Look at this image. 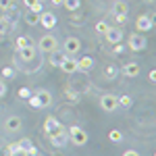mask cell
<instances>
[{"label":"cell","mask_w":156,"mask_h":156,"mask_svg":"<svg viewBox=\"0 0 156 156\" xmlns=\"http://www.w3.org/2000/svg\"><path fill=\"white\" fill-rule=\"evenodd\" d=\"M108 27H110V25H108L106 21H98V23H96V34H100V36H104V34L108 31Z\"/></svg>","instance_id":"4316f807"},{"label":"cell","mask_w":156,"mask_h":156,"mask_svg":"<svg viewBox=\"0 0 156 156\" xmlns=\"http://www.w3.org/2000/svg\"><path fill=\"white\" fill-rule=\"evenodd\" d=\"M117 100H119V106L121 108H131L133 106V98L127 96V94H125V96H117Z\"/></svg>","instance_id":"7402d4cb"},{"label":"cell","mask_w":156,"mask_h":156,"mask_svg":"<svg viewBox=\"0 0 156 156\" xmlns=\"http://www.w3.org/2000/svg\"><path fill=\"white\" fill-rule=\"evenodd\" d=\"M58 69L62 73H69V75H71V73H77V58H73V56H65Z\"/></svg>","instance_id":"7c38bea8"},{"label":"cell","mask_w":156,"mask_h":156,"mask_svg":"<svg viewBox=\"0 0 156 156\" xmlns=\"http://www.w3.org/2000/svg\"><path fill=\"white\" fill-rule=\"evenodd\" d=\"M15 148H17V142H15V144H9L6 148H4V152H6V154H11V152L15 150Z\"/></svg>","instance_id":"8d00e7d4"},{"label":"cell","mask_w":156,"mask_h":156,"mask_svg":"<svg viewBox=\"0 0 156 156\" xmlns=\"http://www.w3.org/2000/svg\"><path fill=\"white\" fill-rule=\"evenodd\" d=\"M148 79H150L152 83H154V81H156V71H154V69H152V71L148 73Z\"/></svg>","instance_id":"74e56055"},{"label":"cell","mask_w":156,"mask_h":156,"mask_svg":"<svg viewBox=\"0 0 156 156\" xmlns=\"http://www.w3.org/2000/svg\"><path fill=\"white\" fill-rule=\"evenodd\" d=\"M144 2H154V0H144Z\"/></svg>","instance_id":"ab89813d"},{"label":"cell","mask_w":156,"mask_h":156,"mask_svg":"<svg viewBox=\"0 0 156 156\" xmlns=\"http://www.w3.org/2000/svg\"><path fill=\"white\" fill-rule=\"evenodd\" d=\"M121 71L125 73L127 77H137V75H140V65H137L135 60H129V62H125V65L121 67Z\"/></svg>","instance_id":"5bb4252c"},{"label":"cell","mask_w":156,"mask_h":156,"mask_svg":"<svg viewBox=\"0 0 156 156\" xmlns=\"http://www.w3.org/2000/svg\"><path fill=\"white\" fill-rule=\"evenodd\" d=\"M40 25H42L44 29H52V27L56 25V17H54V12L42 11V12H40Z\"/></svg>","instance_id":"8fae6325"},{"label":"cell","mask_w":156,"mask_h":156,"mask_svg":"<svg viewBox=\"0 0 156 156\" xmlns=\"http://www.w3.org/2000/svg\"><path fill=\"white\" fill-rule=\"evenodd\" d=\"M119 67L117 65H108L106 69H104V77H106L108 81H112V79H117V75H119Z\"/></svg>","instance_id":"ac0fdd59"},{"label":"cell","mask_w":156,"mask_h":156,"mask_svg":"<svg viewBox=\"0 0 156 156\" xmlns=\"http://www.w3.org/2000/svg\"><path fill=\"white\" fill-rule=\"evenodd\" d=\"M17 146H19V148H23V150H29V148H31V140H27V137H23V140H19V142H17Z\"/></svg>","instance_id":"f1b7e54d"},{"label":"cell","mask_w":156,"mask_h":156,"mask_svg":"<svg viewBox=\"0 0 156 156\" xmlns=\"http://www.w3.org/2000/svg\"><path fill=\"white\" fill-rule=\"evenodd\" d=\"M34 42L29 40V37H25V36H19L17 40H15V48L17 50H23V48H27V46H31Z\"/></svg>","instance_id":"d6986e66"},{"label":"cell","mask_w":156,"mask_h":156,"mask_svg":"<svg viewBox=\"0 0 156 156\" xmlns=\"http://www.w3.org/2000/svg\"><path fill=\"white\" fill-rule=\"evenodd\" d=\"M108 140H110V142H115V144H119L121 140H123V133H121L119 129H110V133H108Z\"/></svg>","instance_id":"484cf974"},{"label":"cell","mask_w":156,"mask_h":156,"mask_svg":"<svg viewBox=\"0 0 156 156\" xmlns=\"http://www.w3.org/2000/svg\"><path fill=\"white\" fill-rule=\"evenodd\" d=\"M62 58H65V54H58V50L50 52V65H54V67H60Z\"/></svg>","instance_id":"cb8c5ba5"},{"label":"cell","mask_w":156,"mask_h":156,"mask_svg":"<svg viewBox=\"0 0 156 156\" xmlns=\"http://www.w3.org/2000/svg\"><path fill=\"white\" fill-rule=\"evenodd\" d=\"M92 67H94V58L92 56H83V58H79L77 60V71H92Z\"/></svg>","instance_id":"2e32d148"},{"label":"cell","mask_w":156,"mask_h":156,"mask_svg":"<svg viewBox=\"0 0 156 156\" xmlns=\"http://www.w3.org/2000/svg\"><path fill=\"white\" fill-rule=\"evenodd\" d=\"M2 77H6V79L15 77V69H12V67H4V69H2Z\"/></svg>","instance_id":"f546056e"},{"label":"cell","mask_w":156,"mask_h":156,"mask_svg":"<svg viewBox=\"0 0 156 156\" xmlns=\"http://www.w3.org/2000/svg\"><path fill=\"white\" fill-rule=\"evenodd\" d=\"M29 96H31V90H29V87H21V90H19V98L27 100Z\"/></svg>","instance_id":"4dcf8cb0"},{"label":"cell","mask_w":156,"mask_h":156,"mask_svg":"<svg viewBox=\"0 0 156 156\" xmlns=\"http://www.w3.org/2000/svg\"><path fill=\"white\" fill-rule=\"evenodd\" d=\"M127 46H129V50H131V52H142V50L146 48V37H144V34H131L129 42H127Z\"/></svg>","instance_id":"8992f818"},{"label":"cell","mask_w":156,"mask_h":156,"mask_svg":"<svg viewBox=\"0 0 156 156\" xmlns=\"http://www.w3.org/2000/svg\"><path fill=\"white\" fill-rule=\"evenodd\" d=\"M104 40L108 44H119L123 42V29L121 27H108V31L104 34Z\"/></svg>","instance_id":"30bf717a"},{"label":"cell","mask_w":156,"mask_h":156,"mask_svg":"<svg viewBox=\"0 0 156 156\" xmlns=\"http://www.w3.org/2000/svg\"><path fill=\"white\" fill-rule=\"evenodd\" d=\"M37 52H46V54H50V52H54V50H58V42H56V37L50 36V34H44V36L40 37V42H37Z\"/></svg>","instance_id":"6da1fadb"},{"label":"cell","mask_w":156,"mask_h":156,"mask_svg":"<svg viewBox=\"0 0 156 156\" xmlns=\"http://www.w3.org/2000/svg\"><path fill=\"white\" fill-rule=\"evenodd\" d=\"M62 50H65V56H75V54L81 50V42H79V37H67Z\"/></svg>","instance_id":"5b68a950"},{"label":"cell","mask_w":156,"mask_h":156,"mask_svg":"<svg viewBox=\"0 0 156 156\" xmlns=\"http://www.w3.org/2000/svg\"><path fill=\"white\" fill-rule=\"evenodd\" d=\"M25 152H27V156H37V154H40L36 146H31V148H29V150H25Z\"/></svg>","instance_id":"836d02e7"},{"label":"cell","mask_w":156,"mask_h":156,"mask_svg":"<svg viewBox=\"0 0 156 156\" xmlns=\"http://www.w3.org/2000/svg\"><path fill=\"white\" fill-rule=\"evenodd\" d=\"M34 96H36L37 108H48L50 104H52V94H50L48 90H37Z\"/></svg>","instance_id":"9c48e42d"},{"label":"cell","mask_w":156,"mask_h":156,"mask_svg":"<svg viewBox=\"0 0 156 156\" xmlns=\"http://www.w3.org/2000/svg\"><path fill=\"white\" fill-rule=\"evenodd\" d=\"M127 11H129L127 2L117 0V2L112 4V17H115V21H117V23H125V19H127Z\"/></svg>","instance_id":"3957f363"},{"label":"cell","mask_w":156,"mask_h":156,"mask_svg":"<svg viewBox=\"0 0 156 156\" xmlns=\"http://www.w3.org/2000/svg\"><path fill=\"white\" fill-rule=\"evenodd\" d=\"M17 52H19V56H21V60H23V62H31V60L37 56L36 44H31V46H27V48H23V50H17Z\"/></svg>","instance_id":"4fadbf2b"},{"label":"cell","mask_w":156,"mask_h":156,"mask_svg":"<svg viewBox=\"0 0 156 156\" xmlns=\"http://www.w3.org/2000/svg\"><path fill=\"white\" fill-rule=\"evenodd\" d=\"M15 9V0H0V11H11Z\"/></svg>","instance_id":"83f0119b"},{"label":"cell","mask_w":156,"mask_h":156,"mask_svg":"<svg viewBox=\"0 0 156 156\" xmlns=\"http://www.w3.org/2000/svg\"><path fill=\"white\" fill-rule=\"evenodd\" d=\"M67 133H69V137H71V142L75 146H85V144H87V131H85V129H81V127L73 125Z\"/></svg>","instance_id":"7a4b0ae2"},{"label":"cell","mask_w":156,"mask_h":156,"mask_svg":"<svg viewBox=\"0 0 156 156\" xmlns=\"http://www.w3.org/2000/svg\"><path fill=\"white\" fill-rule=\"evenodd\" d=\"M152 27H154L152 15H140V17L135 19V29H137V34H148Z\"/></svg>","instance_id":"277c9868"},{"label":"cell","mask_w":156,"mask_h":156,"mask_svg":"<svg viewBox=\"0 0 156 156\" xmlns=\"http://www.w3.org/2000/svg\"><path fill=\"white\" fill-rule=\"evenodd\" d=\"M23 4L29 9V11L37 12V15L42 12V2H40V0H23Z\"/></svg>","instance_id":"ffe728a7"},{"label":"cell","mask_w":156,"mask_h":156,"mask_svg":"<svg viewBox=\"0 0 156 156\" xmlns=\"http://www.w3.org/2000/svg\"><path fill=\"white\" fill-rule=\"evenodd\" d=\"M4 129L6 131H19L21 129V117H17V115H12V117H9V119L4 121Z\"/></svg>","instance_id":"9a60e30c"},{"label":"cell","mask_w":156,"mask_h":156,"mask_svg":"<svg viewBox=\"0 0 156 156\" xmlns=\"http://www.w3.org/2000/svg\"><path fill=\"white\" fill-rule=\"evenodd\" d=\"M4 94H6V83L0 79V98H4Z\"/></svg>","instance_id":"e575fe53"},{"label":"cell","mask_w":156,"mask_h":156,"mask_svg":"<svg viewBox=\"0 0 156 156\" xmlns=\"http://www.w3.org/2000/svg\"><path fill=\"white\" fill-rule=\"evenodd\" d=\"M50 142H52V146H56V148H62V146L69 142V133L62 129V125L54 133H50Z\"/></svg>","instance_id":"52a82bcc"},{"label":"cell","mask_w":156,"mask_h":156,"mask_svg":"<svg viewBox=\"0 0 156 156\" xmlns=\"http://www.w3.org/2000/svg\"><path fill=\"white\" fill-rule=\"evenodd\" d=\"M123 156H140V152H137V150H125Z\"/></svg>","instance_id":"d590c367"},{"label":"cell","mask_w":156,"mask_h":156,"mask_svg":"<svg viewBox=\"0 0 156 156\" xmlns=\"http://www.w3.org/2000/svg\"><path fill=\"white\" fill-rule=\"evenodd\" d=\"M50 2H52L54 6H62V0H50Z\"/></svg>","instance_id":"f35d334b"},{"label":"cell","mask_w":156,"mask_h":156,"mask_svg":"<svg viewBox=\"0 0 156 156\" xmlns=\"http://www.w3.org/2000/svg\"><path fill=\"white\" fill-rule=\"evenodd\" d=\"M25 23L27 25H37L40 23V15L34 11H27V15H25Z\"/></svg>","instance_id":"44dd1931"},{"label":"cell","mask_w":156,"mask_h":156,"mask_svg":"<svg viewBox=\"0 0 156 156\" xmlns=\"http://www.w3.org/2000/svg\"><path fill=\"white\" fill-rule=\"evenodd\" d=\"M112 52H115V54H121V52H125V46H123V42H119V44H112Z\"/></svg>","instance_id":"1f68e13d"},{"label":"cell","mask_w":156,"mask_h":156,"mask_svg":"<svg viewBox=\"0 0 156 156\" xmlns=\"http://www.w3.org/2000/svg\"><path fill=\"white\" fill-rule=\"evenodd\" d=\"M100 106H102V110H106V112H112V110L119 108V100H117L115 94H104V96L100 98Z\"/></svg>","instance_id":"ba28073f"},{"label":"cell","mask_w":156,"mask_h":156,"mask_svg":"<svg viewBox=\"0 0 156 156\" xmlns=\"http://www.w3.org/2000/svg\"><path fill=\"white\" fill-rule=\"evenodd\" d=\"M58 127H60V123L54 119V117H46V121H44V131L48 133V135H50V133H54Z\"/></svg>","instance_id":"e0dca14e"},{"label":"cell","mask_w":156,"mask_h":156,"mask_svg":"<svg viewBox=\"0 0 156 156\" xmlns=\"http://www.w3.org/2000/svg\"><path fill=\"white\" fill-rule=\"evenodd\" d=\"M9 156H27V152H25L23 148H19V146H17V148H15V150H12Z\"/></svg>","instance_id":"d6a6232c"},{"label":"cell","mask_w":156,"mask_h":156,"mask_svg":"<svg viewBox=\"0 0 156 156\" xmlns=\"http://www.w3.org/2000/svg\"><path fill=\"white\" fill-rule=\"evenodd\" d=\"M12 23L9 21V17H0V34H6V31H11Z\"/></svg>","instance_id":"d4e9b609"},{"label":"cell","mask_w":156,"mask_h":156,"mask_svg":"<svg viewBox=\"0 0 156 156\" xmlns=\"http://www.w3.org/2000/svg\"><path fill=\"white\" fill-rule=\"evenodd\" d=\"M62 6L67 9V11H77L79 6H81V0H62Z\"/></svg>","instance_id":"603a6c76"}]
</instances>
